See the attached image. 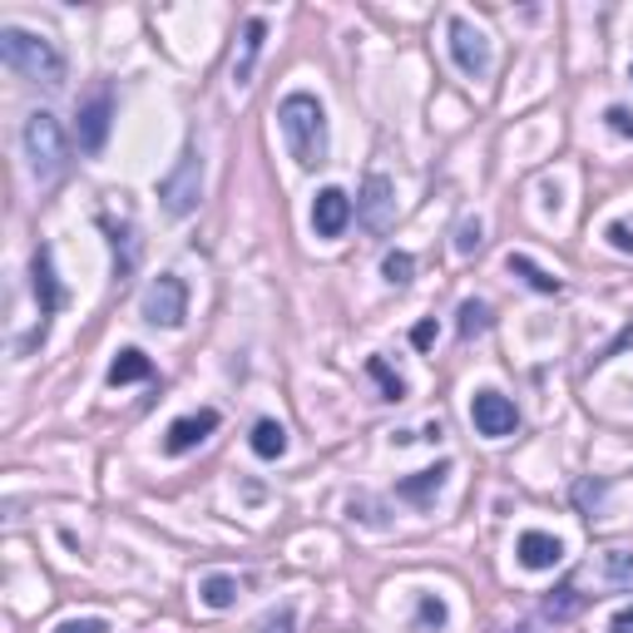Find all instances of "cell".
Here are the masks:
<instances>
[{
    "label": "cell",
    "mask_w": 633,
    "mask_h": 633,
    "mask_svg": "<svg viewBox=\"0 0 633 633\" xmlns=\"http://www.w3.org/2000/svg\"><path fill=\"white\" fill-rule=\"evenodd\" d=\"M278 125H282V139H288L292 159H297L302 168L327 164V109L317 94L292 90L288 99L278 104Z\"/></svg>",
    "instance_id": "obj_1"
},
{
    "label": "cell",
    "mask_w": 633,
    "mask_h": 633,
    "mask_svg": "<svg viewBox=\"0 0 633 633\" xmlns=\"http://www.w3.org/2000/svg\"><path fill=\"white\" fill-rule=\"evenodd\" d=\"M0 60L31 84H50V90L65 84V55L55 50V40H45V35H35V31H21V25H5V31H0Z\"/></svg>",
    "instance_id": "obj_2"
},
{
    "label": "cell",
    "mask_w": 633,
    "mask_h": 633,
    "mask_svg": "<svg viewBox=\"0 0 633 633\" xmlns=\"http://www.w3.org/2000/svg\"><path fill=\"white\" fill-rule=\"evenodd\" d=\"M25 159H31V174L40 178V184L60 178L65 164H70L65 129H60V119H55L50 109H35V115L25 119Z\"/></svg>",
    "instance_id": "obj_3"
},
{
    "label": "cell",
    "mask_w": 633,
    "mask_h": 633,
    "mask_svg": "<svg viewBox=\"0 0 633 633\" xmlns=\"http://www.w3.org/2000/svg\"><path fill=\"white\" fill-rule=\"evenodd\" d=\"M159 198H164V213L168 219H188L203 198V154L194 144L178 154V164L159 178Z\"/></svg>",
    "instance_id": "obj_4"
},
{
    "label": "cell",
    "mask_w": 633,
    "mask_h": 633,
    "mask_svg": "<svg viewBox=\"0 0 633 633\" xmlns=\"http://www.w3.org/2000/svg\"><path fill=\"white\" fill-rule=\"evenodd\" d=\"M139 312H144L149 327H168V332H178L188 317V288L184 278H174V272H159L154 282L144 288V297H139Z\"/></svg>",
    "instance_id": "obj_5"
},
{
    "label": "cell",
    "mask_w": 633,
    "mask_h": 633,
    "mask_svg": "<svg viewBox=\"0 0 633 633\" xmlns=\"http://www.w3.org/2000/svg\"><path fill=\"white\" fill-rule=\"evenodd\" d=\"M470 421H476V431H480V436H490V441H505V436H515V431H519L515 401L500 396V391H476V396H470Z\"/></svg>",
    "instance_id": "obj_6"
},
{
    "label": "cell",
    "mask_w": 633,
    "mask_h": 633,
    "mask_svg": "<svg viewBox=\"0 0 633 633\" xmlns=\"http://www.w3.org/2000/svg\"><path fill=\"white\" fill-rule=\"evenodd\" d=\"M450 60H456L470 80L490 74V40H485V31H476V25L466 21V15H450Z\"/></svg>",
    "instance_id": "obj_7"
},
{
    "label": "cell",
    "mask_w": 633,
    "mask_h": 633,
    "mask_svg": "<svg viewBox=\"0 0 633 633\" xmlns=\"http://www.w3.org/2000/svg\"><path fill=\"white\" fill-rule=\"evenodd\" d=\"M347 223H352V198H347V188L332 184L312 198V233H317V238H342Z\"/></svg>",
    "instance_id": "obj_8"
},
{
    "label": "cell",
    "mask_w": 633,
    "mask_h": 633,
    "mask_svg": "<svg viewBox=\"0 0 633 633\" xmlns=\"http://www.w3.org/2000/svg\"><path fill=\"white\" fill-rule=\"evenodd\" d=\"M391 208H396V188L386 174H372L362 188V198H356V219L366 223L372 233H386L391 228Z\"/></svg>",
    "instance_id": "obj_9"
},
{
    "label": "cell",
    "mask_w": 633,
    "mask_h": 633,
    "mask_svg": "<svg viewBox=\"0 0 633 633\" xmlns=\"http://www.w3.org/2000/svg\"><path fill=\"white\" fill-rule=\"evenodd\" d=\"M219 421L223 415L213 411V406H203V411H194V415H178L174 426H168V436H164V450L168 456H188L198 441H208L213 431H219Z\"/></svg>",
    "instance_id": "obj_10"
},
{
    "label": "cell",
    "mask_w": 633,
    "mask_h": 633,
    "mask_svg": "<svg viewBox=\"0 0 633 633\" xmlns=\"http://www.w3.org/2000/svg\"><path fill=\"white\" fill-rule=\"evenodd\" d=\"M109 115H115L109 94H94V99L80 109V149L84 154H99L104 149V139H109Z\"/></svg>",
    "instance_id": "obj_11"
},
{
    "label": "cell",
    "mask_w": 633,
    "mask_h": 633,
    "mask_svg": "<svg viewBox=\"0 0 633 633\" xmlns=\"http://www.w3.org/2000/svg\"><path fill=\"white\" fill-rule=\"evenodd\" d=\"M515 554H519L525 570H554V564L564 560V544L554 540V535H544V530H525V535H519V544H515Z\"/></svg>",
    "instance_id": "obj_12"
},
{
    "label": "cell",
    "mask_w": 633,
    "mask_h": 633,
    "mask_svg": "<svg viewBox=\"0 0 633 633\" xmlns=\"http://www.w3.org/2000/svg\"><path fill=\"white\" fill-rule=\"evenodd\" d=\"M35 297H40V317H55L65 307V288L55 278V253L35 248Z\"/></svg>",
    "instance_id": "obj_13"
},
{
    "label": "cell",
    "mask_w": 633,
    "mask_h": 633,
    "mask_svg": "<svg viewBox=\"0 0 633 633\" xmlns=\"http://www.w3.org/2000/svg\"><path fill=\"white\" fill-rule=\"evenodd\" d=\"M446 476H450V460H436V466H426V470H415V476H406L401 485H396V495L411 500V505H426V500H436V490L446 485Z\"/></svg>",
    "instance_id": "obj_14"
},
{
    "label": "cell",
    "mask_w": 633,
    "mask_h": 633,
    "mask_svg": "<svg viewBox=\"0 0 633 633\" xmlns=\"http://www.w3.org/2000/svg\"><path fill=\"white\" fill-rule=\"evenodd\" d=\"M262 35H268V25H262V21H248V25H243V55L233 60V84H238V90L253 80V65H258Z\"/></svg>",
    "instance_id": "obj_15"
},
{
    "label": "cell",
    "mask_w": 633,
    "mask_h": 633,
    "mask_svg": "<svg viewBox=\"0 0 633 633\" xmlns=\"http://www.w3.org/2000/svg\"><path fill=\"white\" fill-rule=\"evenodd\" d=\"M154 376V362H149L139 347H125V352L115 356V366H109V386H129V382H149Z\"/></svg>",
    "instance_id": "obj_16"
},
{
    "label": "cell",
    "mask_w": 633,
    "mask_h": 633,
    "mask_svg": "<svg viewBox=\"0 0 633 633\" xmlns=\"http://www.w3.org/2000/svg\"><path fill=\"white\" fill-rule=\"evenodd\" d=\"M505 268L515 272V278H525V282H530L535 292H544V297H554V292H560V278H554V272H544L540 262H535V258H525V253H509V258H505Z\"/></svg>",
    "instance_id": "obj_17"
},
{
    "label": "cell",
    "mask_w": 633,
    "mask_h": 633,
    "mask_svg": "<svg viewBox=\"0 0 633 633\" xmlns=\"http://www.w3.org/2000/svg\"><path fill=\"white\" fill-rule=\"evenodd\" d=\"M282 450H288V426H282V421H258V426H253V456L278 460Z\"/></svg>",
    "instance_id": "obj_18"
},
{
    "label": "cell",
    "mask_w": 633,
    "mask_h": 633,
    "mask_svg": "<svg viewBox=\"0 0 633 633\" xmlns=\"http://www.w3.org/2000/svg\"><path fill=\"white\" fill-rule=\"evenodd\" d=\"M198 599L219 613L233 609V603H238V579H233V574H208V579L198 584Z\"/></svg>",
    "instance_id": "obj_19"
},
{
    "label": "cell",
    "mask_w": 633,
    "mask_h": 633,
    "mask_svg": "<svg viewBox=\"0 0 633 633\" xmlns=\"http://www.w3.org/2000/svg\"><path fill=\"white\" fill-rule=\"evenodd\" d=\"M584 603H589V599H584V594L574 589V579H570V584H560V589H550V594H544V619L564 623V619H574V613H579Z\"/></svg>",
    "instance_id": "obj_20"
},
{
    "label": "cell",
    "mask_w": 633,
    "mask_h": 633,
    "mask_svg": "<svg viewBox=\"0 0 633 633\" xmlns=\"http://www.w3.org/2000/svg\"><path fill=\"white\" fill-rule=\"evenodd\" d=\"M450 623V609H446V599H441V594H421V599H415V629L421 633H431V629H446Z\"/></svg>",
    "instance_id": "obj_21"
},
{
    "label": "cell",
    "mask_w": 633,
    "mask_h": 633,
    "mask_svg": "<svg viewBox=\"0 0 633 633\" xmlns=\"http://www.w3.org/2000/svg\"><path fill=\"white\" fill-rule=\"evenodd\" d=\"M366 372H372L376 386H382V401H406V376L391 372L386 356H366Z\"/></svg>",
    "instance_id": "obj_22"
},
{
    "label": "cell",
    "mask_w": 633,
    "mask_h": 633,
    "mask_svg": "<svg viewBox=\"0 0 633 633\" xmlns=\"http://www.w3.org/2000/svg\"><path fill=\"white\" fill-rule=\"evenodd\" d=\"M603 579L619 584V589H633V554L629 550H609V554H603Z\"/></svg>",
    "instance_id": "obj_23"
},
{
    "label": "cell",
    "mask_w": 633,
    "mask_h": 633,
    "mask_svg": "<svg viewBox=\"0 0 633 633\" xmlns=\"http://www.w3.org/2000/svg\"><path fill=\"white\" fill-rule=\"evenodd\" d=\"M253 633H297V609H292V603H278V609L262 613Z\"/></svg>",
    "instance_id": "obj_24"
},
{
    "label": "cell",
    "mask_w": 633,
    "mask_h": 633,
    "mask_svg": "<svg viewBox=\"0 0 633 633\" xmlns=\"http://www.w3.org/2000/svg\"><path fill=\"white\" fill-rule=\"evenodd\" d=\"M485 327H490V307H485V302H476V297L460 302V337H476V332H485Z\"/></svg>",
    "instance_id": "obj_25"
},
{
    "label": "cell",
    "mask_w": 633,
    "mask_h": 633,
    "mask_svg": "<svg viewBox=\"0 0 633 633\" xmlns=\"http://www.w3.org/2000/svg\"><path fill=\"white\" fill-rule=\"evenodd\" d=\"M411 272H415L411 253H386V258H382V278L391 282V288H406V282H411Z\"/></svg>",
    "instance_id": "obj_26"
},
{
    "label": "cell",
    "mask_w": 633,
    "mask_h": 633,
    "mask_svg": "<svg viewBox=\"0 0 633 633\" xmlns=\"http://www.w3.org/2000/svg\"><path fill=\"white\" fill-rule=\"evenodd\" d=\"M480 233H485V228H480V219H460V228H456V253H460V258H470V253L485 243Z\"/></svg>",
    "instance_id": "obj_27"
},
{
    "label": "cell",
    "mask_w": 633,
    "mask_h": 633,
    "mask_svg": "<svg viewBox=\"0 0 633 633\" xmlns=\"http://www.w3.org/2000/svg\"><path fill=\"white\" fill-rule=\"evenodd\" d=\"M603 119H609L613 134L633 139V109H623V104H609V109H603Z\"/></svg>",
    "instance_id": "obj_28"
},
{
    "label": "cell",
    "mask_w": 633,
    "mask_h": 633,
    "mask_svg": "<svg viewBox=\"0 0 633 633\" xmlns=\"http://www.w3.org/2000/svg\"><path fill=\"white\" fill-rule=\"evenodd\" d=\"M55 633H109V623L104 619H65V623H55Z\"/></svg>",
    "instance_id": "obj_29"
},
{
    "label": "cell",
    "mask_w": 633,
    "mask_h": 633,
    "mask_svg": "<svg viewBox=\"0 0 633 633\" xmlns=\"http://www.w3.org/2000/svg\"><path fill=\"white\" fill-rule=\"evenodd\" d=\"M603 238H609L619 253H633V228H629V223H609V233H603Z\"/></svg>",
    "instance_id": "obj_30"
},
{
    "label": "cell",
    "mask_w": 633,
    "mask_h": 633,
    "mask_svg": "<svg viewBox=\"0 0 633 633\" xmlns=\"http://www.w3.org/2000/svg\"><path fill=\"white\" fill-rule=\"evenodd\" d=\"M411 342L421 347V352H426V347L436 342V323H431V317H426V323H415V327H411Z\"/></svg>",
    "instance_id": "obj_31"
},
{
    "label": "cell",
    "mask_w": 633,
    "mask_h": 633,
    "mask_svg": "<svg viewBox=\"0 0 633 633\" xmlns=\"http://www.w3.org/2000/svg\"><path fill=\"white\" fill-rule=\"evenodd\" d=\"M609 633H633V609H619V613H613Z\"/></svg>",
    "instance_id": "obj_32"
},
{
    "label": "cell",
    "mask_w": 633,
    "mask_h": 633,
    "mask_svg": "<svg viewBox=\"0 0 633 633\" xmlns=\"http://www.w3.org/2000/svg\"><path fill=\"white\" fill-rule=\"evenodd\" d=\"M599 490H603V485H579V490H574V495H579V505H589V500L599 495Z\"/></svg>",
    "instance_id": "obj_33"
},
{
    "label": "cell",
    "mask_w": 633,
    "mask_h": 633,
    "mask_svg": "<svg viewBox=\"0 0 633 633\" xmlns=\"http://www.w3.org/2000/svg\"><path fill=\"white\" fill-rule=\"evenodd\" d=\"M629 80H633V65H629Z\"/></svg>",
    "instance_id": "obj_34"
}]
</instances>
